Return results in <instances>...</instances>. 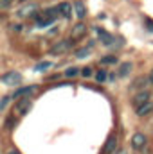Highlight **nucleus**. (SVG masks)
Instances as JSON below:
<instances>
[{"label":"nucleus","instance_id":"9b49d317","mask_svg":"<svg viewBox=\"0 0 153 154\" xmlns=\"http://www.w3.org/2000/svg\"><path fill=\"white\" fill-rule=\"evenodd\" d=\"M58 11H60V14H61L63 18H70V16H72V5H70L69 2L58 4Z\"/></svg>","mask_w":153,"mask_h":154},{"label":"nucleus","instance_id":"b1692460","mask_svg":"<svg viewBox=\"0 0 153 154\" xmlns=\"http://www.w3.org/2000/svg\"><path fill=\"white\" fill-rule=\"evenodd\" d=\"M81 75L83 77H92V68H88V66L83 68V70H81Z\"/></svg>","mask_w":153,"mask_h":154},{"label":"nucleus","instance_id":"aec40b11","mask_svg":"<svg viewBox=\"0 0 153 154\" xmlns=\"http://www.w3.org/2000/svg\"><path fill=\"white\" fill-rule=\"evenodd\" d=\"M88 48H90V47H83V48L76 50V57H79V59H81V57H86V56H88V52H90Z\"/></svg>","mask_w":153,"mask_h":154},{"label":"nucleus","instance_id":"a878e982","mask_svg":"<svg viewBox=\"0 0 153 154\" xmlns=\"http://www.w3.org/2000/svg\"><path fill=\"white\" fill-rule=\"evenodd\" d=\"M11 29H13L15 32H20V31H22V25H20V23H15V25H13Z\"/></svg>","mask_w":153,"mask_h":154},{"label":"nucleus","instance_id":"f03ea898","mask_svg":"<svg viewBox=\"0 0 153 154\" xmlns=\"http://www.w3.org/2000/svg\"><path fill=\"white\" fill-rule=\"evenodd\" d=\"M31 106H33L31 99H29V97H24V99H20V100L15 104V111H16V115H18V116H24V115H27V113H29Z\"/></svg>","mask_w":153,"mask_h":154},{"label":"nucleus","instance_id":"2eb2a0df","mask_svg":"<svg viewBox=\"0 0 153 154\" xmlns=\"http://www.w3.org/2000/svg\"><path fill=\"white\" fill-rule=\"evenodd\" d=\"M151 111H153V104H151V102H148V104H144V106L137 108V115H139V116H146V115H150Z\"/></svg>","mask_w":153,"mask_h":154},{"label":"nucleus","instance_id":"1a4fd4ad","mask_svg":"<svg viewBox=\"0 0 153 154\" xmlns=\"http://www.w3.org/2000/svg\"><path fill=\"white\" fill-rule=\"evenodd\" d=\"M96 31H97V36L101 38V41H103V45L110 47V45L114 43V36H112L110 32H106L105 29H99V27H96Z\"/></svg>","mask_w":153,"mask_h":154},{"label":"nucleus","instance_id":"f3484780","mask_svg":"<svg viewBox=\"0 0 153 154\" xmlns=\"http://www.w3.org/2000/svg\"><path fill=\"white\" fill-rule=\"evenodd\" d=\"M16 122H18V120L15 118V115L7 116V118H5V122H4V127H5V129H13V127L16 125Z\"/></svg>","mask_w":153,"mask_h":154},{"label":"nucleus","instance_id":"393cba45","mask_svg":"<svg viewBox=\"0 0 153 154\" xmlns=\"http://www.w3.org/2000/svg\"><path fill=\"white\" fill-rule=\"evenodd\" d=\"M9 5H11V0H0V7L2 9H7Z\"/></svg>","mask_w":153,"mask_h":154},{"label":"nucleus","instance_id":"0eeeda50","mask_svg":"<svg viewBox=\"0 0 153 154\" xmlns=\"http://www.w3.org/2000/svg\"><path fill=\"white\" fill-rule=\"evenodd\" d=\"M33 91H36V86L34 84H31V86H24V88H18L15 93H13V99H24V97H29Z\"/></svg>","mask_w":153,"mask_h":154},{"label":"nucleus","instance_id":"7ed1b4c3","mask_svg":"<svg viewBox=\"0 0 153 154\" xmlns=\"http://www.w3.org/2000/svg\"><path fill=\"white\" fill-rule=\"evenodd\" d=\"M0 79H2V82H4V84H7V86H15V84H20V82H22V74H20V72L11 70V72L4 74Z\"/></svg>","mask_w":153,"mask_h":154},{"label":"nucleus","instance_id":"f8f14e48","mask_svg":"<svg viewBox=\"0 0 153 154\" xmlns=\"http://www.w3.org/2000/svg\"><path fill=\"white\" fill-rule=\"evenodd\" d=\"M85 32H86V25H85V23H76V25L72 27L70 38H72V39H77V38H81Z\"/></svg>","mask_w":153,"mask_h":154},{"label":"nucleus","instance_id":"6e6552de","mask_svg":"<svg viewBox=\"0 0 153 154\" xmlns=\"http://www.w3.org/2000/svg\"><path fill=\"white\" fill-rule=\"evenodd\" d=\"M148 102H150V93L148 91H141V93H137L133 97V106L135 108H141V106H144Z\"/></svg>","mask_w":153,"mask_h":154},{"label":"nucleus","instance_id":"4be33fe9","mask_svg":"<svg viewBox=\"0 0 153 154\" xmlns=\"http://www.w3.org/2000/svg\"><path fill=\"white\" fill-rule=\"evenodd\" d=\"M77 74H79V70H77L76 66H70V68H67V70H65V75H67V77H76Z\"/></svg>","mask_w":153,"mask_h":154},{"label":"nucleus","instance_id":"5701e85b","mask_svg":"<svg viewBox=\"0 0 153 154\" xmlns=\"http://www.w3.org/2000/svg\"><path fill=\"white\" fill-rule=\"evenodd\" d=\"M9 99H11V97H4V99H2V102H0V109H2V111L7 108V104H9Z\"/></svg>","mask_w":153,"mask_h":154},{"label":"nucleus","instance_id":"20e7f679","mask_svg":"<svg viewBox=\"0 0 153 154\" xmlns=\"http://www.w3.org/2000/svg\"><path fill=\"white\" fill-rule=\"evenodd\" d=\"M72 43H74V41H70V39H63V41H58V43H56V45L50 48V54H63V52L70 50Z\"/></svg>","mask_w":153,"mask_h":154},{"label":"nucleus","instance_id":"4468645a","mask_svg":"<svg viewBox=\"0 0 153 154\" xmlns=\"http://www.w3.org/2000/svg\"><path fill=\"white\" fill-rule=\"evenodd\" d=\"M130 70H132V63H121L119 65V72H117V75L119 77H126L128 74H130Z\"/></svg>","mask_w":153,"mask_h":154},{"label":"nucleus","instance_id":"c85d7f7f","mask_svg":"<svg viewBox=\"0 0 153 154\" xmlns=\"http://www.w3.org/2000/svg\"><path fill=\"white\" fill-rule=\"evenodd\" d=\"M22 2H25V0H22Z\"/></svg>","mask_w":153,"mask_h":154},{"label":"nucleus","instance_id":"ddd939ff","mask_svg":"<svg viewBox=\"0 0 153 154\" xmlns=\"http://www.w3.org/2000/svg\"><path fill=\"white\" fill-rule=\"evenodd\" d=\"M74 9H76V16L81 20V18H85V14H86V7H85V4L81 2V0H76L74 2Z\"/></svg>","mask_w":153,"mask_h":154},{"label":"nucleus","instance_id":"a211bd4d","mask_svg":"<svg viewBox=\"0 0 153 154\" xmlns=\"http://www.w3.org/2000/svg\"><path fill=\"white\" fill-rule=\"evenodd\" d=\"M117 63V56H105L101 57V65H115Z\"/></svg>","mask_w":153,"mask_h":154},{"label":"nucleus","instance_id":"6ab92c4d","mask_svg":"<svg viewBox=\"0 0 153 154\" xmlns=\"http://www.w3.org/2000/svg\"><path fill=\"white\" fill-rule=\"evenodd\" d=\"M52 66V63H49V61H43V63H38L36 66H34V70L36 72H45L47 68H50Z\"/></svg>","mask_w":153,"mask_h":154},{"label":"nucleus","instance_id":"9d476101","mask_svg":"<svg viewBox=\"0 0 153 154\" xmlns=\"http://www.w3.org/2000/svg\"><path fill=\"white\" fill-rule=\"evenodd\" d=\"M115 147H117V136H108L106 143H105V149H103V154H114L115 152Z\"/></svg>","mask_w":153,"mask_h":154},{"label":"nucleus","instance_id":"39448f33","mask_svg":"<svg viewBox=\"0 0 153 154\" xmlns=\"http://www.w3.org/2000/svg\"><path fill=\"white\" fill-rule=\"evenodd\" d=\"M36 9H38L36 4H25V5H22V7L16 11V14H18L20 18H24V16H34V14H36Z\"/></svg>","mask_w":153,"mask_h":154},{"label":"nucleus","instance_id":"cd10ccee","mask_svg":"<svg viewBox=\"0 0 153 154\" xmlns=\"http://www.w3.org/2000/svg\"><path fill=\"white\" fill-rule=\"evenodd\" d=\"M150 82L153 84V72H151V75H150Z\"/></svg>","mask_w":153,"mask_h":154},{"label":"nucleus","instance_id":"dca6fc26","mask_svg":"<svg viewBox=\"0 0 153 154\" xmlns=\"http://www.w3.org/2000/svg\"><path fill=\"white\" fill-rule=\"evenodd\" d=\"M148 81H150V77H137V79H135V81H133V84H132V86H133V88H144V86H146V84H148Z\"/></svg>","mask_w":153,"mask_h":154},{"label":"nucleus","instance_id":"412c9836","mask_svg":"<svg viewBox=\"0 0 153 154\" xmlns=\"http://www.w3.org/2000/svg\"><path fill=\"white\" fill-rule=\"evenodd\" d=\"M96 81H97V82H105V81H106V70H99V72L96 74Z\"/></svg>","mask_w":153,"mask_h":154},{"label":"nucleus","instance_id":"f257e3e1","mask_svg":"<svg viewBox=\"0 0 153 154\" xmlns=\"http://www.w3.org/2000/svg\"><path fill=\"white\" fill-rule=\"evenodd\" d=\"M58 16H60L58 7H52V9H47V11H43V13H36L33 18L36 20V25H38L40 29H45V27L52 25Z\"/></svg>","mask_w":153,"mask_h":154},{"label":"nucleus","instance_id":"bb28decb","mask_svg":"<svg viewBox=\"0 0 153 154\" xmlns=\"http://www.w3.org/2000/svg\"><path fill=\"white\" fill-rule=\"evenodd\" d=\"M7 154H20V152H18V151H15V149H13V151H9V152H7Z\"/></svg>","mask_w":153,"mask_h":154},{"label":"nucleus","instance_id":"423d86ee","mask_svg":"<svg viewBox=\"0 0 153 154\" xmlns=\"http://www.w3.org/2000/svg\"><path fill=\"white\" fill-rule=\"evenodd\" d=\"M146 136L142 134V133H135L133 136H132V147L133 149H137V151H141V149H144V145H146Z\"/></svg>","mask_w":153,"mask_h":154}]
</instances>
